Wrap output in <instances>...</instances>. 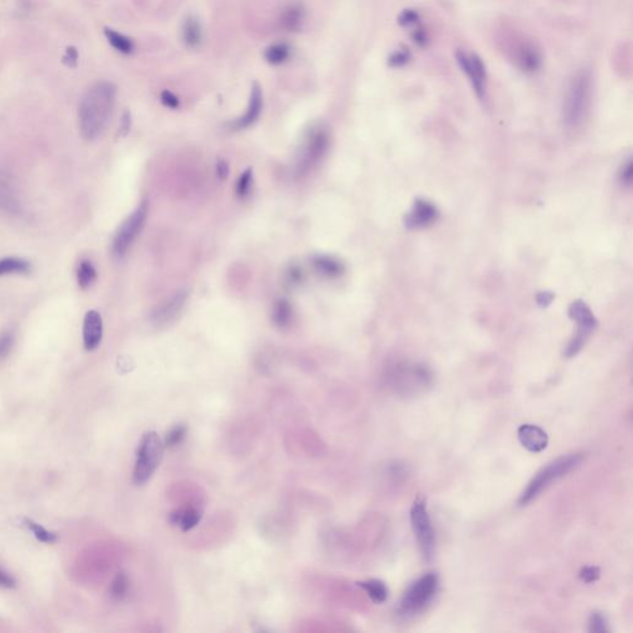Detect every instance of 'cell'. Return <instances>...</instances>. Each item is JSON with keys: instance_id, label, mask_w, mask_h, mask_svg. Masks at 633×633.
<instances>
[{"instance_id": "6da1fadb", "label": "cell", "mask_w": 633, "mask_h": 633, "mask_svg": "<svg viewBox=\"0 0 633 633\" xmlns=\"http://www.w3.org/2000/svg\"><path fill=\"white\" fill-rule=\"evenodd\" d=\"M115 94L112 83L100 82L83 97L79 106V130L86 140H95L106 129L115 106Z\"/></svg>"}, {"instance_id": "7a4b0ae2", "label": "cell", "mask_w": 633, "mask_h": 633, "mask_svg": "<svg viewBox=\"0 0 633 633\" xmlns=\"http://www.w3.org/2000/svg\"><path fill=\"white\" fill-rule=\"evenodd\" d=\"M580 454H569L565 457H558L557 460L548 464L545 468L538 471L532 480L529 481L526 490L522 493L518 500L520 506H526L534 498H538L543 490L551 486L553 482L562 479L575 469L581 462Z\"/></svg>"}, {"instance_id": "3957f363", "label": "cell", "mask_w": 633, "mask_h": 633, "mask_svg": "<svg viewBox=\"0 0 633 633\" xmlns=\"http://www.w3.org/2000/svg\"><path fill=\"white\" fill-rule=\"evenodd\" d=\"M592 97V76L587 70L579 72L570 81L564 100L563 117L568 126H578L587 115Z\"/></svg>"}, {"instance_id": "277c9868", "label": "cell", "mask_w": 633, "mask_h": 633, "mask_svg": "<svg viewBox=\"0 0 633 633\" xmlns=\"http://www.w3.org/2000/svg\"><path fill=\"white\" fill-rule=\"evenodd\" d=\"M390 381L396 393L402 396H415L431 386L432 374L423 365L401 363L391 369Z\"/></svg>"}, {"instance_id": "5b68a950", "label": "cell", "mask_w": 633, "mask_h": 633, "mask_svg": "<svg viewBox=\"0 0 633 633\" xmlns=\"http://www.w3.org/2000/svg\"><path fill=\"white\" fill-rule=\"evenodd\" d=\"M164 454V442L156 432H147L141 438L140 444L136 453L135 468L133 473V480L136 485L145 484L155 470Z\"/></svg>"}, {"instance_id": "8992f818", "label": "cell", "mask_w": 633, "mask_h": 633, "mask_svg": "<svg viewBox=\"0 0 633 633\" xmlns=\"http://www.w3.org/2000/svg\"><path fill=\"white\" fill-rule=\"evenodd\" d=\"M440 579L434 573L423 575L418 580L415 581L405 592L399 604V615L413 616L426 609V606L432 603L435 594L438 592Z\"/></svg>"}, {"instance_id": "52a82bcc", "label": "cell", "mask_w": 633, "mask_h": 633, "mask_svg": "<svg viewBox=\"0 0 633 633\" xmlns=\"http://www.w3.org/2000/svg\"><path fill=\"white\" fill-rule=\"evenodd\" d=\"M147 217V202L144 200L117 229V234L113 239L112 249L114 256L123 258L124 255H126V252L134 244L138 235L140 234Z\"/></svg>"}, {"instance_id": "ba28073f", "label": "cell", "mask_w": 633, "mask_h": 633, "mask_svg": "<svg viewBox=\"0 0 633 633\" xmlns=\"http://www.w3.org/2000/svg\"><path fill=\"white\" fill-rule=\"evenodd\" d=\"M410 523L416 536L418 545L426 560L433 558L435 548V536L433 526L429 518L427 506L423 500H416L410 509Z\"/></svg>"}, {"instance_id": "9c48e42d", "label": "cell", "mask_w": 633, "mask_h": 633, "mask_svg": "<svg viewBox=\"0 0 633 633\" xmlns=\"http://www.w3.org/2000/svg\"><path fill=\"white\" fill-rule=\"evenodd\" d=\"M329 147V135L327 130L316 126L307 134L302 145V151L297 161V173L305 175L313 169L321 158L325 155Z\"/></svg>"}, {"instance_id": "30bf717a", "label": "cell", "mask_w": 633, "mask_h": 633, "mask_svg": "<svg viewBox=\"0 0 633 633\" xmlns=\"http://www.w3.org/2000/svg\"><path fill=\"white\" fill-rule=\"evenodd\" d=\"M186 299H187L186 291H180L164 299L155 307V310L151 313V321L158 325H164L166 323L171 322L180 313L182 307L186 303Z\"/></svg>"}, {"instance_id": "8fae6325", "label": "cell", "mask_w": 633, "mask_h": 633, "mask_svg": "<svg viewBox=\"0 0 633 633\" xmlns=\"http://www.w3.org/2000/svg\"><path fill=\"white\" fill-rule=\"evenodd\" d=\"M457 59L460 67L469 77L476 93L482 95L485 81V66L481 62V59L476 55L469 56L463 53H457Z\"/></svg>"}, {"instance_id": "7c38bea8", "label": "cell", "mask_w": 633, "mask_h": 633, "mask_svg": "<svg viewBox=\"0 0 633 633\" xmlns=\"http://www.w3.org/2000/svg\"><path fill=\"white\" fill-rule=\"evenodd\" d=\"M263 106H264L263 89H261L258 83L255 82L252 84V93H250V100H249L247 112L243 117L236 119L234 123H232V129H247L249 126H252V124L255 123L258 117H260Z\"/></svg>"}, {"instance_id": "4fadbf2b", "label": "cell", "mask_w": 633, "mask_h": 633, "mask_svg": "<svg viewBox=\"0 0 633 633\" xmlns=\"http://www.w3.org/2000/svg\"><path fill=\"white\" fill-rule=\"evenodd\" d=\"M103 337V322L100 312L88 311L83 321V346L84 349L92 352L100 346Z\"/></svg>"}, {"instance_id": "5bb4252c", "label": "cell", "mask_w": 633, "mask_h": 633, "mask_svg": "<svg viewBox=\"0 0 633 633\" xmlns=\"http://www.w3.org/2000/svg\"><path fill=\"white\" fill-rule=\"evenodd\" d=\"M522 446L532 453H540L548 446V435L543 429L534 424H523L517 431Z\"/></svg>"}, {"instance_id": "9a60e30c", "label": "cell", "mask_w": 633, "mask_h": 633, "mask_svg": "<svg viewBox=\"0 0 633 633\" xmlns=\"http://www.w3.org/2000/svg\"><path fill=\"white\" fill-rule=\"evenodd\" d=\"M438 211L427 200H416L413 209L406 218V225L410 229L424 228L437 219Z\"/></svg>"}, {"instance_id": "2e32d148", "label": "cell", "mask_w": 633, "mask_h": 633, "mask_svg": "<svg viewBox=\"0 0 633 633\" xmlns=\"http://www.w3.org/2000/svg\"><path fill=\"white\" fill-rule=\"evenodd\" d=\"M569 316L578 323L579 333L587 335V337L592 333L596 325V319L590 311V308L581 301H576L570 305Z\"/></svg>"}, {"instance_id": "e0dca14e", "label": "cell", "mask_w": 633, "mask_h": 633, "mask_svg": "<svg viewBox=\"0 0 633 633\" xmlns=\"http://www.w3.org/2000/svg\"><path fill=\"white\" fill-rule=\"evenodd\" d=\"M182 39L186 44V46L189 48H197L200 46L202 40H203V31H202L200 20L193 15H188L183 21Z\"/></svg>"}, {"instance_id": "ac0fdd59", "label": "cell", "mask_w": 633, "mask_h": 633, "mask_svg": "<svg viewBox=\"0 0 633 633\" xmlns=\"http://www.w3.org/2000/svg\"><path fill=\"white\" fill-rule=\"evenodd\" d=\"M305 21V9L299 3H292L283 10L281 17L282 26L287 31H299Z\"/></svg>"}, {"instance_id": "d6986e66", "label": "cell", "mask_w": 633, "mask_h": 633, "mask_svg": "<svg viewBox=\"0 0 633 633\" xmlns=\"http://www.w3.org/2000/svg\"><path fill=\"white\" fill-rule=\"evenodd\" d=\"M170 521L171 523L181 528L182 531H189L196 527L200 521V512L193 507L180 509L171 513Z\"/></svg>"}, {"instance_id": "ffe728a7", "label": "cell", "mask_w": 633, "mask_h": 633, "mask_svg": "<svg viewBox=\"0 0 633 633\" xmlns=\"http://www.w3.org/2000/svg\"><path fill=\"white\" fill-rule=\"evenodd\" d=\"M312 264L314 266V270L319 274V275L324 276V277H328V278H335V277H339L343 271H344V267L343 265L340 264L338 260H335L333 258H329V256H314L313 260H312Z\"/></svg>"}, {"instance_id": "44dd1931", "label": "cell", "mask_w": 633, "mask_h": 633, "mask_svg": "<svg viewBox=\"0 0 633 633\" xmlns=\"http://www.w3.org/2000/svg\"><path fill=\"white\" fill-rule=\"evenodd\" d=\"M32 266L28 260L20 258H0V276L29 275Z\"/></svg>"}, {"instance_id": "7402d4cb", "label": "cell", "mask_w": 633, "mask_h": 633, "mask_svg": "<svg viewBox=\"0 0 633 633\" xmlns=\"http://www.w3.org/2000/svg\"><path fill=\"white\" fill-rule=\"evenodd\" d=\"M20 209L18 198L6 178L0 177V211L17 213Z\"/></svg>"}, {"instance_id": "603a6c76", "label": "cell", "mask_w": 633, "mask_h": 633, "mask_svg": "<svg viewBox=\"0 0 633 633\" xmlns=\"http://www.w3.org/2000/svg\"><path fill=\"white\" fill-rule=\"evenodd\" d=\"M292 318H294L292 305H290V302L286 299H278L274 305V311H272L274 323L278 328H287L292 322Z\"/></svg>"}, {"instance_id": "cb8c5ba5", "label": "cell", "mask_w": 633, "mask_h": 633, "mask_svg": "<svg viewBox=\"0 0 633 633\" xmlns=\"http://www.w3.org/2000/svg\"><path fill=\"white\" fill-rule=\"evenodd\" d=\"M358 585L368 592V595L374 603L381 604L384 601H386L387 596H388V590H387L385 583L376 580V579H371V580L359 581Z\"/></svg>"}, {"instance_id": "d4e9b609", "label": "cell", "mask_w": 633, "mask_h": 633, "mask_svg": "<svg viewBox=\"0 0 633 633\" xmlns=\"http://www.w3.org/2000/svg\"><path fill=\"white\" fill-rule=\"evenodd\" d=\"M291 55V47L287 44H274L266 48L265 59L270 65L278 66L285 64Z\"/></svg>"}, {"instance_id": "484cf974", "label": "cell", "mask_w": 633, "mask_h": 633, "mask_svg": "<svg viewBox=\"0 0 633 633\" xmlns=\"http://www.w3.org/2000/svg\"><path fill=\"white\" fill-rule=\"evenodd\" d=\"M97 280V270L88 260H82L77 270V282L81 290H87Z\"/></svg>"}, {"instance_id": "4316f807", "label": "cell", "mask_w": 633, "mask_h": 633, "mask_svg": "<svg viewBox=\"0 0 633 633\" xmlns=\"http://www.w3.org/2000/svg\"><path fill=\"white\" fill-rule=\"evenodd\" d=\"M518 61H520L523 70H527V72H534V70L540 68V53L532 45H525L521 48Z\"/></svg>"}, {"instance_id": "83f0119b", "label": "cell", "mask_w": 633, "mask_h": 633, "mask_svg": "<svg viewBox=\"0 0 633 633\" xmlns=\"http://www.w3.org/2000/svg\"><path fill=\"white\" fill-rule=\"evenodd\" d=\"M104 32H106V39H108L109 44L119 53H124V55H130L134 51V44L130 40L129 37L122 35V34L117 32L115 30L112 29H106Z\"/></svg>"}, {"instance_id": "f1b7e54d", "label": "cell", "mask_w": 633, "mask_h": 633, "mask_svg": "<svg viewBox=\"0 0 633 633\" xmlns=\"http://www.w3.org/2000/svg\"><path fill=\"white\" fill-rule=\"evenodd\" d=\"M23 523H25V526L29 528L30 531L34 533L36 540H40L42 543H48V545H51V543H55V542L57 540V534L47 531L46 528L42 527L41 525L36 523V522L32 521V520L25 518V520H23Z\"/></svg>"}, {"instance_id": "f546056e", "label": "cell", "mask_w": 633, "mask_h": 633, "mask_svg": "<svg viewBox=\"0 0 633 633\" xmlns=\"http://www.w3.org/2000/svg\"><path fill=\"white\" fill-rule=\"evenodd\" d=\"M128 590H129V580L126 575L117 574L115 579L113 580L112 587H111L113 598L122 600L126 596Z\"/></svg>"}, {"instance_id": "4dcf8cb0", "label": "cell", "mask_w": 633, "mask_h": 633, "mask_svg": "<svg viewBox=\"0 0 633 633\" xmlns=\"http://www.w3.org/2000/svg\"><path fill=\"white\" fill-rule=\"evenodd\" d=\"M589 631L595 633H604L609 631V622L601 612H592L589 618Z\"/></svg>"}, {"instance_id": "1f68e13d", "label": "cell", "mask_w": 633, "mask_h": 633, "mask_svg": "<svg viewBox=\"0 0 633 633\" xmlns=\"http://www.w3.org/2000/svg\"><path fill=\"white\" fill-rule=\"evenodd\" d=\"M252 186V171L249 170L243 172L238 185H236V193L240 198H245L247 194L250 193V189Z\"/></svg>"}, {"instance_id": "d6a6232c", "label": "cell", "mask_w": 633, "mask_h": 633, "mask_svg": "<svg viewBox=\"0 0 633 633\" xmlns=\"http://www.w3.org/2000/svg\"><path fill=\"white\" fill-rule=\"evenodd\" d=\"M186 431H187V429H186L185 426H177V427H175V428L171 431L170 433L166 435L164 446H169V448L178 446L182 440H185V437H186Z\"/></svg>"}, {"instance_id": "836d02e7", "label": "cell", "mask_w": 633, "mask_h": 633, "mask_svg": "<svg viewBox=\"0 0 633 633\" xmlns=\"http://www.w3.org/2000/svg\"><path fill=\"white\" fill-rule=\"evenodd\" d=\"M14 344V334L12 332H6L0 335V361L9 357Z\"/></svg>"}, {"instance_id": "e575fe53", "label": "cell", "mask_w": 633, "mask_h": 633, "mask_svg": "<svg viewBox=\"0 0 633 633\" xmlns=\"http://www.w3.org/2000/svg\"><path fill=\"white\" fill-rule=\"evenodd\" d=\"M600 578V569L598 567H587L581 569L580 579L585 583H594Z\"/></svg>"}, {"instance_id": "d590c367", "label": "cell", "mask_w": 633, "mask_h": 633, "mask_svg": "<svg viewBox=\"0 0 633 633\" xmlns=\"http://www.w3.org/2000/svg\"><path fill=\"white\" fill-rule=\"evenodd\" d=\"M161 102L164 106H169L171 109H176L180 106V100L175 94L171 93L169 91H164L161 93Z\"/></svg>"}, {"instance_id": "8d00e7d4", "label": "cell", "mask_w": 633, "mask_h": 633, "mask_svg": "<svg viewBox=\"0 0 633 633\" xmlns=\"http://www.w3.org/2000/svg\"><path fill=\"white\" fill-rule=\"evenodd\" d=\"M302 277H303V274H302V271H301V269H299L297 266L291 267L287 272V281L290 282L291 285L299 283V282L302 281Z\"/></svg>"}, {"instance_id": "74e56055", "label": "cell", "mask_w": 633, "mask_h": 633, "mask_svg": "<svg viewBox=\"0 0 633 633\" xmlns=\"http://www.w3.org/2000/svg\"><path fill=\"white\" fill-rule=\"evenodd\" d=\"M15 587V580L12 579V576L0 569V587L10 589V587Z\"/></svg>"}, {"instance_id": "f35d334b", "label": "cell", "mask_w": 633, "mask_h": 633, "mask_svg": "<svg viewBox=\"0 0 633 633\" xmlns=\"http://www.w3.org/2000/svg\"><path fill=\"white\" fill-rule=\"evenodd\" d=\"M77 59H78V53H77L76 48H73V47H68V48H67V51H66V64L70 66V67H75L77 64Z\"/></svg>"}, {"instance_id": "ab89813d", "label": "cell", "mask_w": 633, "mask_h": 633, "mask_svg": "<svg viewBox=\"0 0 633 633\" xmlns=\"http://www.w3.org/2000/svg\"><path fill=\"white\" fill-rule=\"evenodd\" d=\"M632 176H633L632 162L630 161V162H627V164H626V166L623 167V171H622V173H621V181L625 182L626 185H630V183L632 182Z\"/></svg>"}, {"instance_id": "60d3db41", "label": "cell", "mask_w": 633, "mask_h": 633, "mask_svg": "<svg viewBox=\"0 0 633 633\" xmlns=\"http://www.w3.org/2000/svg\"><path fill=\"white\" fill-rule=\"evenodd\" d=\"M417 20V14L412 10H406L402 17L399 18V23H405V25H410V23H415Z\"/></svg>"}, {"instance_id": "b9f144b4", "label": "cell", "mask_w": 633, "mask_h": 633, "mask_svg": "<svg viewBox=\"0 0 633 633\" xmlns=\"http://www.w3.org/2000/svg\"><path fill=\"white\" fill-rule=\"evenodd\" d=\"M407 61V56L404 53H397L390 59V64L393 66H401Z\"/></svg>"}, {"instance_id": "7bdbcfd3", "label": "cell", "mask_w": 633, "mask_h": 633, "mask_svg": "<svg viewBox=\"0 0 633 633\" xmlns=\"http://www.w3.org/2000/svg\"><path fill=\"white\" fill-rule=\"evenodd\" d=\"M218 176L220 178H227L229 173V166L225 161H219L217 164Z\"/></svg>"}, {"instance_id": "ee69618b", "label": "cell", "mask_w": 633, "mask_h": 633, "mask_svg": "<svg viewBox=\"0 0 633 633\" xmlns=\"http://www.w3.org/2000/svg\"><path fill=\"white\" fill-rule=\"evenodd\" d=\"M130 123H131L130 114L129 113H125L123 115V122H122V133H123V135H125L129 131Z\"/></svg>"}, {"instance_id": "f6af8a7d", "label": "cell", "mask_w": 633, "mask_h": 633, "mask_svg": "<svg viewBox=\"0 0 633 633\" xmlns=\"http://www.w3.org/2000/svg\"><path fill=\"white\" fill-rule=\"evenodd\" d=\"M553 299V294H549V292H542V294L538 296V303L542 305H549Z\"/></svg>"}]
</instances>
